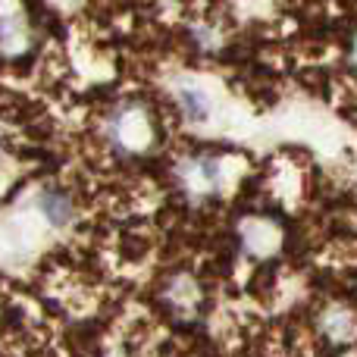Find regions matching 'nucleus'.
<instances>
[{
	"instance_id": "f03ea898",
	"label": "nucleus",
	"mask_w": 357,
	"mask_h": 357,
	"mask_svg": "<svg viewBox=\"0 0 357 357\" xmlns=\"http://www.w3.org/2000/svg\"><path fill=\"white\" fill-rule=\"evenodd\" d=\"M182 107L191 119H204V113H207V104L201 100L197 91H182Z\"/></svg>"
},
{
	"instance_id": "f257e3e1",
	"label": "nucleus",
	"mask_w": 357,
	"mask_h": 357,
	"mask_svg": "<svg viewBox=\"0 0 357 357\" xmlns=\"http://www.w3.org/2000/svg\"><path fill=\"white\" fill-rule=\"evenodd\" d=\"M41 210L54 226H63V222H69V216H73V204H69V197H63L60 191H47V195L41 197Z\"/></svg>"
}]
</instances>
